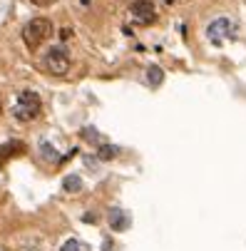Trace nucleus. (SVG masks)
I'll return each mask as SVG.
<instances>
[{
  "instance_id": "f257e3e1",
  "label": "nucleus",
  "mask_w": 246,
  "mask_h": 251,
  "mask_svg": "<svg viewBox=\"0 0 246 251\" xmlns=\"http://www.w3.org/2000/svg\"><path fill=\"white\" fill-rule=\"evenodd\" d=\"M52 38V23L48 20V18H35V20H30L27 25H25V30H23V40H25V45L30 48V50H38L45 40H50Z\"/></svg>"
},
{
  "instance_id": "f03ea898",
  "label": "nucleus",
  "mask_w": 246,
  "mask_h": 251,
  "mask_svg": "<svg viewBox=\"0 0 246 251\" xmlns=\"http://www.w3.org/2000/svg\"><path fill=\"white\" fill-rule=\"evenodd\" d=\"M43 110V104H40V97L35 95V92H23L18 97V104H15V117L23 120V122H30L40 115Z\"/></svg>"
},
{
  "instance_id": "7ed1b4c3",
  "label": "nucleus",
  "mask_w": 246,
  "mask_h": 251,
  "mask_svg": "<svg viewBox=\"0 0 246 251\" xmlns=\"http://www.w3.org/2000/svg\"><path fill=\"white\" fill-rule=\"evenodd\" d=\"M206 35H209V40H212V43L231 40V38H236V23L229 20V18H219V20H214V23H209Z\"/></svg>"
},
{
  "instance_id": "20e7f679",
  "label": "nucleus",
  "mask_w": 246,
  "mask_h": 251,
  "mask_svg": "<svg viewBox=\"0 0 246 251\" xmlns=\"http://www.w3.org/2000/svg\"><path fill=\"white\" fill-rule=\"evenodd\" d=\"M45 70L48 73H52V75H65L67 70H70V52L65 50V48H52V50H48V55H45Z\"/></svg>"
},
{
  "instance_id": "39448f33",
  "label": "nucleus",
  "mask_w": 246,
  "mask_h": 251,
  "mask_svg": "<svg viewBox=\"0 0 246 251\" xmlns=\"http://www.w3.org/2000/svg\"><path fill=\"white\" fill-rule=\"evenodd\" d=\"M129 15L137 25H149V23H154L157 10H154V5L149 3V0H137V3H132V8H129Z\"/></svg>"
},
{
  "instance_id": "423d86ee",
  "label": "nucleus",
  "mask_w": 246,
  "mask_h": 251,
  "mask_svg": "<svg viewBox=\"0 0 246 251\" xmlns=\"http://www.w3.org/2000/svg\"><path fill=\"white\" fill-rule=\"evenodd\" d=\"M80 187H82L80 174H67V176L62 179V189H65V192H80Z\"/></svg>"
},
{
  "instance_id": "0eeeda50",
  "label": "nucleus",
  "mask_w": 246,
  "mask_h": 251,
  "mask_svg": "<svg viewBox=\"0 0 246 251\" xmlns=\"http://www.w3.org/2000/svg\"><path fill=\"white\" fill-rule=\"evenodd\" d=\"M20 152H25L23 142H8V145L0 147V157H15V154H20Z\"/></svg>"
},
{
  "instance_id": "6e6552de",
  "label": "nucleus",
  "mask_w": 246,
  "mask_h": 251,
  "mask_svg": "<svg viewBox=\"0 0 246 251\" xmlns=\"http://www.w3.org/2000/svg\"><path fill=\"white\" fill-rule=\"evenodd\" d=\"M117 154H120V147H115V145H102L97 150V157L99 159H115Z\"/></svg>"
},
{
  "instance_id": "1a4fd4ad",
  "label": "nucleus",
  "mask_w": 246,
  "mask_h": 251,
  "mask_svg": "<svg viewBox=\"0 0 246 251\" xmlns=\"http://www.w3.org/2000/svg\"><path fill=\"white\" fill-rule=\"evenodd\" d=\"M60 251H90L82 241H77V239H67L62 246H60Z\"/></svg>"
},
{
  "instance_id": "9d476101",
  "label": "nucleus",
  "mask_w": 246,
  "mask_h": 251,
  "mask_svg": "<svg viewBox=\"0 0 246 251\" xmlns=\"http://www.w3.org/2000/svg\"><path fill=\"white\" fill-rule=\"evenodd\" d=\"M124 211H112V219H110V224H112V229H124L129 222H127V217H122Z\"/></svg>"
},
{
  "instance_id": "9b49d317",
  "label": "nucleus",
  "mask_w": 246,
  "mask_h": 251,
  "mask_svg": "<svg viewBox=\"0 0 246 251\" xmlns=\"http://www.w3.org/2000/svg\"><path fill=\"white\" fill-rule=\"evenodd\" d=\"M162 80H164V73H162V70H159L157 65H152V67H149V85H152V87H157Z\"/></svg>"
},
{
  "instance_id": "f8f14e48",
  "label": "nucleus",
  "mask_w": 246,
  "mask_h": 251,
  "mask_svg": "<svg viewBox=\"0 0 246 251\" xmlns=\"http://www.w3.org/2000/svg\"><path fill=\"white\" fill-rule=\"evenodd\" d=\"M40 152H45L43 157H45V159H50V162H57V159H60V157H57V152L50 147V142H43V145H40Z\"/></svg>"
},
{
  "instance_id": "ddd939ff",
  "label": "nucleus",
  "mask_w": 246,
  "mask_h": 251,
  "mask_svg": "<svg viewBox=\"0 0 246 251\" xmlns=\"http://www.w3.org/2000/svg\"><path fill=\"white\" fill-rule=\"evenodd\" d=\"M32 5H38V8H48V5H52L55 0H30Z\"/></svg>"
},
{
  "instance_id": "4468645a",
  "label": "nucleus",
  "mask_w": 246,
  "mask_h": 251,
  "mask_svg": "<svg viewBox=\"0 0 246 251\" xmlns=\"http://www.w3.org/2000/svg\"><path fill=\"white\" fill-rule=\"evenodd\" d=\"M167 3H174V0H167Z\"/></svg>"
}]
</instances>
